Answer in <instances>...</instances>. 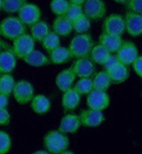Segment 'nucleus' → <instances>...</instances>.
Wrapping results in <instances>:
<instances>
[{
  "instance_id": "nucleus-1",
  "label": "nucleus",
  "mask_w": 142,
  "mask_h": 154,
  "mask_svg": "<svg viewBox=\"0 0 142 154\" xmlns=\"http://www.w3.org/2000/svg\"><path fill=\"white\" fill-rule=\"evenodd\" d=\"M93 46V39L89 33L77 34L72 38L68 46V50L71 58L77 60L81 58L89 57Z\"/></svg>"
},
{
  "instance_id": "nucleus-2",
  "label": "nucleus",
  "mask_w": 142,
  "mask_h": 154,
  "mask_svg": "<svg viewBox=\"0 0 142 154\" xmlns=\"http://www.w3.org/2000/svg\"><path fill=\"white\" fill-rule=\"evenodd\" d=\"M25 34H27V27L19 17L8 16L0 22V35L8 40L14 41Z\"/></svg>"
},
{
  "instance_id": "nucleus-3",
  "label": "nucleus",
  "mask_w": 142,
  "mask_h": 154,
  "mask_svg": "<svg viewBox=\"0 0 142 154\" xmlns=\"http://www.w3.org/2000/svg\"><path fill=\"white\" fill-rule=\"evenodd\" d=\"M44 146L49 153L60 154L68 150L69 139L59 129L52 130L44 137Z\"/></svg>"
},
{
  "instance_id": "nucleus-4",
  "label": "nucleus",
  "mask_w": 142,
  "mask_h": 154,
  "mask_svg": "<svg viewBox=\"0 0 142 154\" xmlns=\"http://www.w3.org/2000/svg\"><path fill=\"white\" fill-rule=\"evenodd\" d=\"M34 86L30 82L26 80H21L16 82L13 91L14 97L17 103L21 105H26L31 102L35 97Z\"/></svg>"
},
{
  "instance_id": "nucleus-5",
  "label": "nucleus",
  "mask_w": 142,
  "mask_h": 154,
  "mask_svg": "<svg viewBox=\"0 0 142 154\" xmlns=\"http://www.w3.org/2000/svg\"><path fill=\"white\" fill-rule=\"evenodd\" d=\"M125 32V17L118 14H112L105 18L102 23V33L122 36Z\"/></svg>"
},
{
  "instance_id": "nucleus-6",
  "label": "nucleus",
  "mask_w": 142,
  "mask_h": 154,
  "mask_svg": "<svg viewBox=\"0 0 142 154\" xmlns=\"http://www.w3.org/2000/svg\"><path fill=\"white\" fill-rule=\"evenodd\" d=\"M35 46H36V41L32 38L30 35L25 34L16 38L14 41L11 50L13 51L16 58L23 60L35 50Z\"/></svg>"
},
{
  "instance_id": "nucleus-7",
  "label": "nucleus",
  "mask_w": 142,
  "mask_h": 154,
  "mask_svg": "<svg viewBox=\"0 0 142 154\" xmlns=\"http://www.w3.org/2000/svg\"><path fill=\"white\" fill-rule=\"evenodd\" d=\"M86 104L90 109L103 111L109 106L110 97L107 91L93 89L87 95Z\"/></svg>"
},
{
  "instance_id": "nucleus-8",
  "label": "nucleus",
  "mask_w": 142,
  "mask_h": 154,
  "mask_svg": "<svg viewBox=\"0 0 142 154\" xmlns=\"http://www.w3.org/2000/svg\"><path fill=\"white\" fill-rule=\"evenodd\" d=\"M41 16L42 13L40 7L31 3H27L18 13L19 19L26 26L30 27L41 20Z\"/></svg>"
},
{
  "instance_id": "nucleus-9",
  "label": "nucleus",
  "mask_w": 142,
  "mask_h": 154,
  "mask_svg": "<svg viewBox=\"0 0 142 154\" xmlns=\"http://www.w3.org/2000/svg\"><path fill=\"white\" fill-rule=\"evenodd\" d=\"M115 53L119 61L126 66L132 65V63L139 57L138 48L134 43L131 41H124Z\"/></svg>"
},
{
  "instance_id": "nucleus-10",
  "label": "nucleus",
  "mask_w": 142,
  "mask_h": 154,
  "mask_svg": "<svg viewBox=\"0 0 142 154\" xmlns=\"http://www.w3.org/2000/svg\"><path fill=\"white\" fill-rule=\"evenodd\" d=\"M83 8L84 14L93 20L102 19L107 13V6L103 0H86Z\"/></svg>"
},
{
  "instance_id": "nucleus-11",
  "label": "nucleus",
  "mask_w": 142,
  "mask_h": 154,
  "mask_svg": "<svg viewBox=\"0 0 142 154\" xmlns=\"http://www.w3.org/2000/svg\"><path fill=\"white\" fill-rule=\"evenodd\" d=\"M81 124L86 128H96L100 126L105 121V116L102 111H98L93 109H86L81 112L80 115Z\"/></svg>"
},
{
  "instance_id": "nucleus-12",
  "label": "nucleus",
  "mask_w": 142,
  "mask_h": 154,
  "mask_svg": "<svg viewBox=\"0 0 142 154\" xmlns=\"http://www.w3.org/2000/svg\"><path fill=\"white\" fill-rule=\"evenodd\" d=\"M76 76L79 78L92 77L95 72V63L90 57L77 59L71 66Z\"/></svg>"
},
{
  "instance_id": "nucleus-13",
  "label": "nucleus",
  "mask_w": 142,
  "mask_h": 154,
  "mask_svg": "<svg viewBox=\"0 0 142 154\" xmlns=\"http://www.w3.org/2000/svg\"><path fill=\"white\" fill-rule=\"evenodd\" d=\"M125 31L132 36L138 37L142 35V14L127 12L125 16Z\"/></svg>"
},
{
  "instance_id": "nucleus-14",
  "label": "nucleus",
  "mask_w": 142,
  "mask_h": 154,
  "mask_svg": "<svg viewBox=\"0 0 142 154\" xmlns=\"http://www.w3.org/2000/svg\"><path fill=\"white\" fill-rule=\"evenodd\" d=\"M82 126L80 117L75 113L64 115L59 125V130L64 134H74Z\"/></svg>"
},
{
  "instance_id": "nucleus-15",
  "label": "nucleus",
  "mask_w": 142,
  "mask_h": 154,
  "mask_svg": "<svg viewBox=\"0 0 142 154\" xmlns=\"http://www.w3.org/2000/svg\"><path fill=\"white\" fill-rule=\"evenodd\" d=\"M16 65L17 58L12 50H4L0 52V75L11 74Z\"/></svg>"
},
{
  "instance_id": "nucleus-16",
  "label": "nucleus",
  "mask_w": 142,
  "mask_h": 154,
  "mask_svg": "<svg viewBox=\"0 0 142 154\" xmlns=\"http://www.w3.org/2000/svg\"><path fill=\"white\" fill-rule=\"evenodd\" d=\"M76 75L70 68H66L60 72L55 79V83L58 89L62 91H66L73 88V84L76 81Z\"/></svg>"
},
{
  "instance_id": "nucleus-17",
  "label": "nucleus",
  "mask_w": 142,
  "mask_h": 154,
  "mask_svg": "<svg viewBox=\"0 0 142 154\" xmlns=\"http://www.w3.org/2000/svg\"><path fill=\"white\" fill-rule=\"evenodd\" d=\"M80 102H81V95L74 88H71L63 92L62 103L65 111L71 112L76 110L80 105Z\"/></svg>"
},
{
  "instance_id": "nucleus-18",
  "label": "nucleus",
  "mask_w": 142,
  "mask_h": 154,
  "mask_svg": "<svg viewBox=\"0 0 142 154\" xmlns=\"http://www.w3.org/2000/svg\"><path fill=\"white\" fill-rule=\"evenodd\" d=\"M52 31L60 37L68 36L73 31L72 21H70L66 16H58L53 20Z\"/></svg>"
},
{
  "instance_id": "nucleus-19",
  "label": "nucleus",
  "mask_w": 142,
  "mask_h": 154,
  "mask_svg": "<svg viewBox=\"0 0 142 154\" xmlns=\"http://www.w3.org/2000/svg\"><path fill=\"white\" fill-rule=\"evenodd\" d=\"M124 40L122 36L102 33L99 38V44L104 46L110 53H115L122 45Z\"/></svg>"
},
{
  "instance_id": "nucleus-20",
  "label": "nucleus",
  "mask_w": 142,
  "mask_h": 154,
  "mask_svg": "<svg viewBox=\"0 0 142 154\" xmlns=\"http://www.w3.org/2000/svg\"><path fill=\"white\" fill-rule=\"evenodd\" d=\"M107 72L110 77L112 83L115 84H120L125 82L130 76V70L128 68V66L124 65L121 62Z\"/></svg>"
},
{
  "instance_id": "nucleus-21",
  "label": "nucleus",
  "mask_w": 142,
  "mask_h": 154,
  "mask_svg": "<svg viewBox=\"0 0 142 154\" xmlns=\"http://www.w3.org/2000/svg\"><path fill=\"white\" fill-rule=\"evenodd\" d=\"M30 106L35 113L42 115L46 113L51 108V101L45 95H36L30 102Z\"/></svg>"
},
{
  "instance_id": "nucleus-22",
  "label": "nucleus",
  "mask_w": 142,
  "mask_h": 154,
  "mask_svg": "<svg viewBox=\"0 0 142 154\" xmlns=\"http://www.w3.org/2000/svg\"><path fill=\"white\" fill-rule=\"evenodd\" d=\"M71 59V55L68 48L64 46H59L49 53L50 63L54 65H62L68 62Z\"/></svg>"
},
{
  "instance_id": "nucleus-23",
  "label": "nucleus",
  "mask_w": 142,
  "mask_h": 154,
  "mask_svg": "<svg viewBox=\"0 0 142 154\" xmlns=\"http://www.w3.org/2000/svg\"><path fill=\"white\" fill-rule=\"evenodd\" d=\"M23 60L28 65L31 66H35V67L45 66H47L48 64H50V60L47 56H46L42 51L36 50V49L32 52H30L27 57H25Z\"/></svg>"
},
{
  "instance_id": "nucleus-24",
  "label": "nucleus",
  "mask_w": 142,
  "mask_h": 154,
  "mask_svg": "<svg viewBox=\"0 0 142 154\" xmlns=\"http://www.w3.org/2000/svg\"><path fill=\"white\" fill-rule=\"evenodd\" d=\"M92 79H93V84L94 90L107 91L112 84L110 77L109 75L108 72L105 70L96 73Z\"/></svg>"
},
{
  "instance_id": "nucleus-25",
  "label": "nucleus",
  "mask_w": 142,
  "mask_h": 154,
  "mask_svg": "<svg viewBox=\"0 0 142 154\" xmlns=\"http://www.w3.org/2000/svg\"><path fill=\"white\" fill-rule=\"evenodd\" d=\"M50 26L45 20H39L30 27V35L36 42L41 43L50 32Z\"/></svg>"
},
{
  "instance_id": "nucleus-26",
  "label": "nucleus",
  "mask_w": 142,
  "mask_h": 154,
  "mask_svg": "<svg viewBox=\"0 0 142 154\" xmlns=\"http://www.w3.org/2000/svg\"><path fill=\"white\" fill-rule=\"evenodd\" d=\"M110 55L111 53L105 47L98 44L97 45H94L91 54H90V58L92 59V60L94 62L95 64L102 66Z\"/></svg>"
},
{
  "instance_id": "nucleus-27",
  "label": "nucleus",
  "mask_w": 142,
  "mask_h": 154,
  "mask_svg": "<svg viewBox=\"0 0 142 154\" xmlns=\"http://www.w3.org/2000/svg\"><path fill=\"white\" fill-rule=\"evenodd\" d=\"M15 83L14 77L11 74L0 75V93L9 97L13 94Z\"/></svg>"
},
{
  "instance_id": "nucleus-28",
  "label": "nucleus",
  "mask_w": 142,
  "mask_h": 154,
  "mask_svg": "<svg viewBox=\"0 0 142 154\" xmlns=\"http://www.w3.org/2000/svg\"><path fill=\"white\" fill-rule=\"evenodd\" d=\"M41 45L48 53H50L54 49L61 46V38L56 33H54L53 31H50L46 36L42 40Z\"/></svg>"
},
{
  "instance_id": "nucleus-29",
  "label": "nucleus",
  "mask_w": 142,
  "mask_h": 154,
  "mask_svg": "<svg viewBox=\"0 0 142 154\" xmlns=\"http://www.w3.org/2000/svg\"><path fill=\"white\" fill-rule=\"evenodd\" d=\"M27 3L28 0H4L2 11L8 14L19 13Z\"/></svg>"
},
{
  "instance_id": "nucleus-30",
  "label": "nucleus",
  "mask_w": 142,
  "mask_h": 154,
  "mask_svg": "<svg viewBox=\"0 0 142 154\" xmlns=\"http://www.w3.org/2000/svg\"><path fill=\"white\" fill-rule=\"evenodd\" d=\"M73 30L77 34H84L91 28V20L84 14L81 15L77 20L72 21Z\"/></svg>"
},
{
  "instance_id": "nucleus-31",
  "label": "nucleus",
  "mask_w": 142,
  "mask_h": 154,
  "mask_svg": "<svg viewBox=\"0 0 142 154\" xmlns=\"http://www.w3.org/2000/svg\"><path fill=\"white\" fill-rule=\"evenodd\" d=\"M73 88L82 96V95H88L93 90V79L92 77H85L80 78L73 86Z\"/></svg>"
},
{
  "instance_id": "nucleus-32",
  "label": "nucleus",
  "mask_w": 142,
  "mask_h": 154,
  "mask_svg": "<svg viewBox=\"0 0 142 154\" xmlns=\"http://www.w3.org/2000/svg\"><path fill=\"white\" fill-rule=\"evenodd\" d=\"M70 3L68 0H52L50 3V9L52 13L58 16H65Z\"/></svg>"
},
{
  "instance_id": "nucleus-33",
  "label": "nucleus",
  "mask_w": 142,
  "mask_h": 154,
  "mask_svg": "<svg viewBox=\"0 0 142 154\" xmlns=\"http://www.w3.org/2000/svg\"><path fill=\"white\" fill-rule=\"evenodd\" d=\"M83 14H84L83 5H76V4H70L65 16L70 21H74L75 20H77V18H79L80 16L83 15Z\"/></svg>"
},
{
  "instance_id": "nucleus-34",
  "label": "nucleus",
  "mask_w": 142,
  "mask_h": 154,
  "mask_svg": "<svg viewBox=\"0 0 142 154\" xmlns=\"http://www.w3.org/2000/svg\"><path fill=\"white\" fill-rule=\"evenodd\" d=\"M12 147V140L5 131H0V154H6L9 152Z\"/></svg>"
},
{
  "instance_id": "nucleus-35",
  "label": "nucleus",
  "mask_w": 142,
  "mask_h": 154,
  "mask_svg": "<svg viewBox=\"0 0 142 154\" xmlns=\"http://www.w3.org/2000/svg\"><path fill=\"white\" fill-rule=\"evenodd\" d=\"M126 6L129 12L142 14V0H128Z\"/></svg>"
},
{
  "instance_id": "nucleus-36",
  "label": "nucleus",
  "mask_w": 142,
  "mask_h": 154,
  "mask_svg": "<svg viewBox=\"0 0 142 154\" xmlns=\"http://www.w3.org/2000/svg\"><path fill=\"white\" fill-rule=\"evenodd\" d=\"M11 122V114L7 108H0V126H6Z\"/></svg>"
},
{
  "instance_id": "nucleus-37",
  "label": "nucleus",
  "mask_w": 142,
  "mask_h": 154,
  "mask_svg": "<svg viewBox=\"0 0 142 154\" xmlns=\"http://www.w3.org/2000/svg\"><path fill=\"white\" fill-rule=\"evenodd\" d=\"M118 63H120V61H119V60L117 59L116 55H112V54H111L110 56L108 58V60L105 61V63H104L102 66H103L105 71H109V69L113 68L115 66H116Z\"/></svg>"
},
{
  "instance_id": "nucleus-38",
  "label": "nucleus",
  "mask_w": 142,
  "mask_h": 154,
  "mask_svg": "<svg viewBox=\"0 0 142 154\" xmlns=\"http://www.w3.org/2000/svg\"><path fill=\"white\" fill-rule=\"evenodd\" d=\"M132 67L137 75L142 78V55H139L136 60L132 63Z\"/></svg>"
},
{
  "instance_id": "nucleus-39",
  "label": "nucleus",
  "mask_w": 142,
  "mask_h": 154,
  "mask_svg": "<svg viewBox=\"0 0 142 154\" xmlns=\"http://www.w3.org/2000/svg\"><path fill=\"white\" fill-rule=\"evenodd\" d=\"M9 104V97L0 93V108H7Z\"/></svg>"
},
{
  "instance_id": "nucleus-40",
  "label": "nucleus",
  "mask_w": 142,
  "mask_h": 154,
  "mask_svg": "<svg viewBox=\"0 0 142 154\" xmlns=\"http://www.w3.org/2000/svg\"><path fill=\"white\" fill-rule=\"evenodd\" d=\"M70 4H76V5H84V4L85 3L86 0H68Z\"/></svg>"
},
{
  "instance_id": "nucleus-41",
  "label": "nucleus",
  "mask_w": 142,
  "mask_h": 154,
  "mask_svg": "<svg viewBox=\"0 0 142 154\" xmlns=\"http://www.w3.org/2000/svg\"><path fill=\"white\" fill-rule=\"evenodd\" d=\"M113 1H115V2H116V3H118V4H122V5H126L127 1L128 0H113Z\"/></svg>"
},
{
  "instance_id": "nucleus-42",
  "label": "nucleus",
  "mask_w": 142,
  "mask_h": 154,
  "mask_svg": "<svg viewBox=\"0 0 142 154\" xmlns=\"http://www.w3.org/2000/svg\"><path fill=\"white\" fill-rule=\"evenodd\" d=\"M32 154H51L49 153L48 152H46V151H37V152H35Z\"/></svg>"
},
{
  "instance_id": "nucleus-43",
  "label": "nucleus",
  "mask_w": 142,
  "mask_h": 154,
  "mask_svg": "<svg viewBox=\"0 0 142 154\" xmlns=\"http://www.w3.org/2000/svg\"><path fill=\"white\" fill-rule=\"evenodd\" d=\"M60 154H75L73 152H70V151H65V152H62V153Z\"/></svg>"
},
{
  "instance_id": "nucleus-44",
  "label": "nucleus",
  "mask_w": 142,
  "mask_h": 154,
  "mask_svg": "<svg viewBox=\"0 0 142 154\" xmlns=\"http://www.w3.org/2000/svg\"><path fill=\"white\" fill-rule=\"evenodd\" d=\"M3 46H4V44H3V42L0 41V52L3 51V50H2V49H3Z\"/></svg>"
},
{
  "instance_id": "nucleus-45",
  "label": "nucleus",
  "mask_w": 142,
  "mask_h": 154,
  "mask_svg": "<svg viewBox=\"0 0 142 154\" xmlns=\"http://www.w3.org/2000/svg\"><path fill=\"white\" fill-rule=\"evenodd\" d=\"M3 1L4 0H0V12L2 11V8H3Z\"/></svg>"
}]
</instances>
